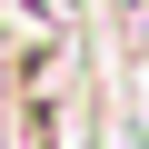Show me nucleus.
Wrapping results in <instances>:
<instances>
[{
    "label": "nucleus",
    "instance_id": "nucleus-1",
    "mask_svg": "<svg viewBox=\"0 0 149 149\" xmlns=\"http://www.w3.org/2000/svg\"><path fill=\"white\" fill-rule=\"evenodd\" d=\"M30 10H40L50 30H80V0H30Z\"/></svg>",
    "mask_w": 149,
    "mask_h": 149
}]
</instances>
